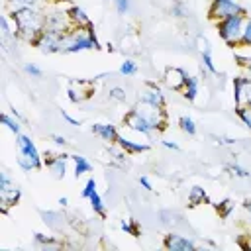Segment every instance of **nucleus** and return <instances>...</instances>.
Here are the masks:
<instances>
[{
	"instance_id": "f257e3e1",
	"label": "nucleus",
	"mask_w": 251,
	"mask_h": 251,
	"mask_svg": "<svg viewBox=\"0 0 251 251\" xmlns=\"http://www.w3.org/2000/svg\"><path fill=\"white\" fill-rule=\"evenodd\" d=\"M10 18L16 27V35L27 43H31L45 25V14H41L37 8H18L10 12Z\"/></svg>"
},
{
	"instance_id": "f03ea898",
	"label": "nucleus",
	"mask_w": 251,
	"mask_h": 251,
	"mask_svg": "<svg viewBox=\"0 0 251 251\" xmlns=\"http://www.w3.org/2000/svg\"><path fill=\"white\" fill-rule=\"evenodd\" d=\"M61 53H78L86 49H100V41L96 39L94 25L88 27H71L59 37Z\"/></svg>"
},
{
	"instance_id": "7ed1b4c3",
	"label": "nucleus",
	"mask_w": 251,
	"mask_h": 251,
	"mask_svg": "<svg viewBox=\"0 0 251 251\" xmlns=\"http://www.w3.org/2000/svg\"><path fill=\"white\" fill-rule=\"evenodd\" d=\"M16 147H18V165L24 171H39L43 167V157L39 155L35 143L27 135L18 133L16 135Z\"/></svg>"
},
{
	"instance_id": "20e7f679",
	"label": "nucleus",
	"mask_w": 251,
	"mask_h": 251,
	"mask_svg": "<svg viewBox=\"0 0 251 251\" xmlns=\"http://www.w3.org/2000/svg\"><path fill=\"white\" fill-rule=\"evenodd\" d=\"M243 27H245V12L216 22L218 35H220L226 43H229V45H239L241 35H243Z\"/></svg>"
},
{
	"instance_id": "39448f33",
	"label": "nucleus",
	"mask_w": 251,
	"mask_h": 251,
	"mask_svg": "<svg viewBox=\"0 0 251 251\" xmlns=\"http://www.w3.org/2000/svg\"><path fill=\"white\" fill-rule=\"evenodd\" d=\"M133 108L153 126L155 131H163V129H165V126H167V114H165L163 106H155V104H151V102L139 100Z\"/></svg>"
},
{
	"instance_id": "423d86ee",
	"label": "nucleus",
	"mask_w": 251,
	"mask_h": 251,
	"mask_svg": "<svg viewBox=\"0 0 251 251\" xmlns=\"http://www.w3.org/2000/svg\"><path fill=\"white\" fill-rule=\"evenodd\" d=\"M243 12L245 10L233 0H212L210 2V10H208V18L212 22H220V20H226L229 16L243 14Z\"/></svg>"
},
{
	"instance_id": "0eeeda50",
	"label": "nucleus",
	"mask_w": 251,
	"mask_h": 251,
	"mask_svg": "<svg viewBox=\"0 0 251 251\" xmlns=\"http://www.w3.org/2000/svg\"><path fill=\"white\" fill-rule=\"evenodd\" d=\"M71 27H75L71 24V18L67 14V10H53V12H47L45 14V25H43V31H49V33H65L69 31Z\"/></svg>"
},
{
	"instance_id": "6e6552de",
	"label": "nucleus",
	"mask_w": 251,
	"mask_h": 251,
	"mask_svg": "<svg viewBox=\"0 0 251 251\" xmlns=\"http://www.w3.org/2000/svg\"><path fill=\"white\" fill-rule=\"evenodd\" d=\"M124 126L127 127V129H131V131H137V133H143V135H147V137H151L153 133H155V129H153V126L135 110V108H131L126 116H124Z\"/></svg>"
},
{
	"instance_id": "1a4fd4ad",
	"label": "nucleus",
	"mask_w": 251,
	"mask_h": 251,
	"mask_svg": "<svg viewBox=\"0 0 251 251\" xmlns=\"http://www.w3.org/2000/svg\"><path fill=\"white\" fill-rule=\"evenodd\" d=\"M59 37H61V35H57V33L41 31V33L31 41V45H33V47H37L41 53H61Z\"/></svg>"
},
{
	"instance_id": "9d476101",
	"label": "nucleus",
	"mask_w": 251,
	"mask_h": 251,
	"mask_svg": "<svg viewBox=\"0 0 251 251\" xmlns=\"http://www.w3.org/2000/svg\"><path fill=\"white\" fill-rule=\"evenodd\" d=\"M71 159V155H51V153H47V155H43V165L53 173V176L55 178H63L65 176V173H67V161Z\"/></svg>"
},
{
	"instance_id": "9b49d317",
	"label": "nucleus",
	"mask_w": 251,
	"mask_h": 251,
	"mask_svg": "<svg viewBox=\"0 0 251 251\" xmlns=\"http://www.w3.org/2000/svg\"><path fill=\"white\" fill-rule=\"evenodd\" d=\"M163 247L169 249V251H194L196 249V243L178 235V233H167L163 237Z\"/></svg>"
},
{
	"instance_id": "f8f14e48",
	"label": "nucleus",
	"mask_w": 251,
	"mask_h": 251,
	"mask_svg": "<svg viewBox=\"0 0 251 251\" xmlns=\"http://www.w3.org/2000/svg\"><path fill=\"white\" fill-rule=\"evenodd\" d=\"M186 78H188V75L180 67H169L165 71V76H163L165 84L169 88H173V90H182L184 84H186Z\"/></svg>"
},
{
	"instance_id": "ddd939ff",
	"label": "nucleus",
	"mask_w": 251,
	"mask_h": 251,
	"mask_svg": "<svg viewBox=\"0 0 251 251\" xmlns=\"http://www.w3.org/2000/svg\"><path fill=\"white\" fill-rule=\"evenodd\" d=\"M139 94H141V100L145 102H151L155 106H165V94L155 82H145Z\"/></svg>"
},
{
	"instance_id": "4468645a",
	"label": "nucleus",
	"mask_w": 251,
	"mask_h": 251,
	"mask_svg": "<svg viewBox=\"0 0 251 251\" xmlns=\"http://www.w3.org/2000/svg\"><path fill=\"white\" fill-rule=\"evenodd\" d=\"M92 133H96L100 139H104L108 143H118V139H120V133H118L116 126H112V124H94Z\"/></svg>"
},
{
	"instance_id": "2eb2a0df",
	"label": "nucleus",
	"mask_w": 251,
	"mask_h": 251,
	"mask_svg": "<svg viewBox=\"0 0 251 251\" xmlns=\"http://www.w3.org/2000/svg\"><path fill=\"white\" fill-rule=\"evenodd\" d=\"M20 186H12V188H6V190H0V202H2V214L8 212L10 206H16L18 200H20Z\"/></svg>"
},
{
	"instance_id": "dca6fc26",
	"label": "nucleus",
	"mask_w": 251,
	"mask_h": 251,
	"mask_svg": "<svg viewBox=\"0 0 251 251\" xmlns=\"http://www.w3.org/2000/svg\"><path fill=\"white\" fill-rule=\"evenodd\" d=\"M67 14H69L71 24H73L75 27H88V25H92V22H90V18L86 16V12H84L82 8H78V6H71V8L67 10Z\"/></svg>"
},
{
	"instance_id": "f3484780",
	"label": "nucleus",
	"mask_w": 251,
	"mask_h": 251,
	"mask_svg": "<svg viewBox=\"0 0 251 251\" xmlns=\"http://www.w3.org/2000/svg\"><path fill=\"white\" fill-rule=\"evenodd\" d=\"M118 145H120V147H122V151H124V153H127V155L145 153V151L149 149V145H147V143H137V141H131V139L122 137V135H120V139H118Z\"/></svg>"
},
{
	"instance_id": "a211bd4d",
	"label": "nucleus",
	"mask_w": 251,
	"mask_h": 251,
	"mask_svg": "<svg viewBox=\"0 0 251 251\" xmlns=\"http://www.w3.org/2000/svg\"><path fill=\"white\" fill-rule=\"evenodd\" d=\"M0 27H2V49L4 51H10V45L18 39V35H16V31H12L10 29V25H8V18L4 16L2 20H0Z\"/></svg>"
},
{
	"instance_id": "6ab92c4d",
	"label": "nucleus",
	"mask_w": 251,
	"mask_h": 251,
	"mask_svg": "<svg viewBox=\"0 0 251 251\" xmlns=\"http://www.w3.org/2000/svg\"><path fill=\"white\" fill-rule=\"evenodd\" d=\"M71 161L75 163V176H76V178L92 171V165H90V161H88L84 155H78V153H76V155H71Z\"/></svg>"
},
{
	"instance_id": "aec40b11",
	"label": "nucleus",
	"mask_w": 251,
	"mask_h": 251,
	"mask_svg": "<svg viewBox=\"0 0 251 251\" xmlns=\"http://www.w3.org/2000/svg\"><path fill=\"white\" fill-rule=\"evenodd\" d=\"M247 84H249L247 76H235L233 78V102H235V106L243 104V92H245Z\"/></svg>"
},
{
	"instance_id": "412c9836",
	"label": "nucleus",
	"mask_w": 251,
	"mask_h": 251,
	"mask_svg": "<svg viewBox=\"0 0 251 251\" xmlns=\"http://www.w3.org/2000/svg\"><path fill=\"white\" fill-rule=\"evenodd\" d=\"M204 202H208L206 190H204L202 186H192L190 192H188V206L196 208V206H200V204H204Z\"/></svg>"
},
{
	"instance_id": "4be33fe9",
	"label": "nucleus",
	"mask_w": 251,
	"mask_h": 251,
	"mask_svg": "<svg viewBox=\"0 0 251 251\" xmlns=\"http://www.w3.org/2000/svg\"><path fill=\"white\" fill-rule=\"evenodd\" d=\"M214 210H216V214H218L222 220H227V218H229V214L235 210V202H233V200H229V198L220 200V202H216V204H214Z\"/></svg>"
},
{
	"instance_id": "5701e85b",
	"label": "nucleus",
	"mask_w": 251,
	"mask_h": 251,
	"mask_svg": "<svg viewBox=\"0 0 251 251\" xmlns=\"http://www.w3.org/2000/svg\"><path fill=\"white\" fill-rule=\"evenodd\" d=\"M182 94L188 102H194L196 100V94H198V78L196 76H188L186 78V84L182 88Z\"/></svg>"
},
{
	"instance_id": "b1692460",
	"label": "nucleus",
	"mask_w": 251,
	"mask_h": 251,
	"mask_svg": "<svg viewBox=\"0 0 251 251\" xmlns=\"http://www.w3.org/2000/svg\"><path fill=\"white\" fill-rule=\"evenodd\" d=\"M88 200H90V206H92L94 214H96V216H100V218H106V206H104L102 196L98 194V190H96V192H92V196H90Z\"/></svg>"
},
{
	"instance_id": "393cba45",
	"label": "nucleus",
	"mask_w": 251,
	"mask_h": 251,
	"mask_svg": "<svg viewBox=\"0 0 251 251\" xmlns=\"http://www.w3.org/2000/svg\"><path fill=\"white\" fill-rule=\"evenodd\" d=\"M120 229H124L126 233H129V235H133V237H139L141 235V227H139V224L135 222V220H122L120 222Z\"/></svg>"
},
{
	"instance_id": "a878e982",
	"label": "nucleus",
	"mask_w": 251,
	"mask_h": 251,
	"mask_svg": "<svg viewBox=\"0 0 251 251\" xmlns=\"http://www.w3.org/2000/svg\"><path fill=\"white\" fill-rule=\"evenodd\" d=\"M2 122H4V126L12 131V133H22L20 131V122H18V116L16 114H2Z\"/></svg>"
},
{
	"instance_id": "bb28decb",
	"label": "nucleus",
	"mask_w": 251,
	"mask_h": 251,
	"mask_svg": "<svg viewBox=\"0 0 251 251\" xmlns=\"http://www.w3.org/2000/svg\"><path fill=\"white\" fill-rule=\"evenodd\" d=\"M178 127L188 135H196V124L190 116H180L178 118Z\"/></svg>"
},
{
	"instance_id": "cd10ccee",
	"label": "nucleus",
	"mask_w": 251,
	"mask_h": 251,
	"mask_svg": "<svg viewBox=\"0 0 251 251\" xmlns=\"http://www.w3.org/2000/svg\"><path fill=\"white\" fill-rule=\"evenodd\" d=\"M137 73V63L131 61V59H126L122 65H120V75L124 76H133Z\"/></svg>"
},
{
	"instance_id": "c85d7f7f",
	"label": "nucleus",
	"mask_w": 251,
	"mask_h": 251,
	"mask_svg": "<svg viewBox=\"0 0 251 251\" xmlns=\"http://www.w3.org/2000/svg\"><path fill=\"white\" fill-rule=\"evenodd\" d=\"M108 98H110L112 102H126L127 94H126V90H124L122 86H112L110 92H108Z\"/></svg>"
},
{
	"instance_id": "c756f323",
	"label": "nucleus",
	"mask_w": 251,
	"mask_h": 251,
	"mask_svg": "<svg viewBox=\"0 0 251 251\" xmlns=\"http://www.w3.org/2000/svg\"><path fill=\"white\" fill-rule=\"evenodd\" d=\"M235 114H237V116H239V120H241V122L251 129V110H249L247 106H243V104H241V106H235Z\"/></svg>"
},
{
	"instance_id": "7c9ffc66",
	"label": "nucleus",
	"mask_w": 251,
	"mask_h": 251,
	"mask_svg": "<svg viewBox=\"0 0 251 251\" xmlns=\"http://www.w3.org/2000/svg\"><path fill=\"white\" fill-rule=\"evenodd\" d=\"M35 243H39L43 247H59L61 245L57 239H53L49 235H43V233H35Z\"/></svg>"
},
{
	"instance_id": "2f4dec72",
	"label": "nucleus",
	"mask_w": 251,
	"mask_h": 251,
	"mask_svg": "<svg viewBox=\"0 0 251 251\" xmlns=\"http://www.w3.org/2000/svg\"><path fill=\"white\" fill-rule=\"evenodd\" d=\"M39 214H41V218H43V222H45L47 226H51V227H59V224H57L55 220H61V216H59L57 212H43V210H39Z\"/></svg>"
},
{
	"instance_id": "473e14b6",
	"label": "nucleus",
	"mask_w": 251,
	"mask_h": 251,
	"mask_svg": "<svg viewBox=\"0 0 251 251\" xmlns=\"http://www.w3.org/2000/svg\"><path fill=\"white\" fill-rule=\"evenodd\" d=\"M39 0H8V6L12 10H18V8H35Z\"/></svg>"
},
{
	"instance_id": "72a5a7b5",
	"label": "nucleus",
	"mask_w": 251,
	"mask_h": 251,
	"mask_svg": "<svg viewBox=\"0 0 251 251\" xmlns=\"http://www.w3.org/2000/svg\"><path fill=\"white\" fill-rule=\"evenodd\" d=\"M202 63H204V67H206L212 75H218V69H216V65H214V59H212V51H202Z\"/></svg>"
},
{
	"instance_id": "f704fd0d",
	"label": "nucleus",
	"mask_w": 251,
	"mask_h": 251,
	"mask_svg": "<svg viewBox=\"0 0 251 251\" xmlns=\"http://www.w3.org/2000/svg\"><path fill=\"white\" fill-rule=\"evenodd\" d=\"M92 192H96V180H94V178H88V180L84 182V186H82V192H80V196L88 200V198L92 196Z\"/></svg>"
},
{
	"instance_id": "c9c22d12",
	"label": "nucleus",
	"mask_w": 251,
	"mask_h": 251,
	"mask_svg": "<svg viewBox=\"0 0 251 251\" xmlns=\"http://www.w3.org/2000/svg\"><path fill=\"white\" fill-rule=\"evenodd\" d=\"M24 71H25L29 76H33V78H41V76H43V71H41L35 63H25V65H24Z\"/></svg>"
},
{
	"instance_id": "e433bc0d",
	"label": "nucleus",
	"mask_w": 251,
	"mask_h": 251,
	"mask_svg": "<svg viewBox=\"0 0 251 251\" xmlns=\"http://www.w3.org/2000/svg\"><path fill=\"white\" fill-rule=\"evenodd\" d=\"M239 45L251 47V20H249V22H245V27H243V35H241Z\"/></svg>"
},
{
	"instance_id": "4c0bfd02",
	"label": "nucleus",
	"mask_w": 251,
	"mask_h": 251,
	"mask_svg": "<svg viewBox=\"0 0 251 251\" xmlns=\"http://www.w3.org/2000/svg\"><path fill=\"white\" fill-rule=\"evenodd\" d=\"M227 171H229L233 176H241V178H247V176H249V171L243 169V167H239V165H229Z\"/></svg>"
},
{
	"instance_id": "58836bf2",
	"label": "nucleus",
	"mask_w": 251,
	"mask_h": 251,
	"mask_svg": "<svg viewBox=\"0 0 251 251\" xmlns=\"http://www.w3.org/2000/svg\"><path fill=\"white\" fill-rule=\"evenodd\" d=\"M114 4L120 14H127L131 10V0H114Z\"/></svg>"
},
{
	"instance_id": "ea45409f",
	"label": "nucleus",
	"mask_w": 251,
	"mask_h": 251,
	"mask_svg": "<svg viewBox=\"0 0 251 251\" xmlns=\"http://www.w3.org/2000/svg\"><path fill=\"white\" fill-rule=\"evenodd\" d=\"M235 61H237V65L239 67H243V69H247L249 73H251V57L249 55H235Z\"/></svg>"
},
{
	"instance_id": "a19ab883",
	"label": "nucleus",
	"mask_w": 251,
	"mask_h": 251,
	"mask_svg": "<svg viewBox=\"0 0 251 251\" xmlns=\"http://www.w3.org/2000/svg\"><path fill=\"white\" fill-rule=\"evenodd\" d=\"M237 243H239V247H241V249H245V251H251V233H247V235H241V237L237 239Z\"/></svg>"
},
{
	"instance_id": "79ce46f5",
	"label": "nucleus",
	"mask_w": 251,
	"mask_h": 251,
	"mask_svg": "<svg viewBox=\"0 0 251 251\" xmlns=\"http://www.w3.org/2000/svg\"><path fill=\"white\" fill-rule=\"evenodd\" d=\"M243 106H247L251 110V80H249V84L245 86V92H243Z\"/></svg>"
},
{
	"instance_id": "37998d69",
	"label": "nucleus",
	"mask_w": 251,
	"mask_h": 251,
	"mask_svg": "<svg viewBox=\"0 0 251 251\" xmlns=\"http://www.w3.org/2000/svg\"><path fill=\"white\" fill-rule=\"evenodd\" d=\"M173 14L178 16V18L186 16V12H184V4H182V2H175V6H173Z\"/></svg>"
},
{
	"instance_id": "c03bdc74",
	"label": "nucleus",
	"mask_w": 251,
	"mask_h": 251,
	"mask_svg": "<svg viewBox=\"0 0 251 251\" xmlns=\"http://www.w3.org/2000/svg\"><path fill=\"white\" fill-rule=\"evenodd\" d=\"M61 116H63V120H67L71 126H80V122H78V120H75V118H73L71 114H67L65 110H61Z\"/></svg>"
},
{
	"instance_id": "a18cd8bd",
	"label": "nucleus",
	"mask_w": 251,
	"mask_h": 251,
	"mask_svg": "<svg viewBox=\"0 0 251 251\" xmlns=\"http://www.w3.org/2000/svg\"><path fill=\"white\" fill-rule=\"evenodd\" d=\"M139 184H141L145 190H153V184H151V180H149L147 176H139Z\"/></svg>"
},
{
	"instance_id": "49530a36",
	"label": "nucleus",
	"mask_w": 251,
	"mask_h": 251,
	"mask_svg": "<svg viewBox=\"0 0 251 251\" xmlns=\"http://www.w3.org/2000/svg\"><path fill=\"white\" fill-rule=\"evenodd\" d=\"M163 145H165L167 149H173V151H178V149H180V147H178L176 143H173V141H163Z\"/></svg>"
},
{
	"instance_id": "de8ad7c7",
	"label": "nucleus",
	"mask_w": 251,
	"mask_h": 251,
	"mask_svg": "<svg viewBox=\"0 0 251 251\" xmlns=\"http://www.w3.org/2000/svg\"><path fill=\"white\" fill-rule=\"evenodd\" d=\"M53 141H55L57 145H65V143H67V139H65L63 135H53Z\"/></svg>"
},
{
	"instance_id": "09e8293b",
	"label": "nucleus",
	"mask_w": 251,
	"mask_h": 251,
	"mask_svg": "<svg viewBox=\"0 0 251 251\" xmlns=\"http://www.w3.org/2000/svg\"><path fill=\"white\" fill-rule=\"evenodd\" d=\"M67 202H69V200H67L65 196H63V198H59V204H61V206H67Z\"/></svg>"
},
{
	"instance_id": "8fccbe9b",
	"label": "nucleus",
	"mask_w": 251,
	"mask_h": 251,
	"mask_svg": "<svg viewBox=\"0 0 251 251\" xmlns=\"http://www.w3.org/2000/svg\"><path fill=\"white\" fill-rule=\"evenodd\" d=\"M210 2H212V0H210Z\"/></svg>"
}]
</instances>
